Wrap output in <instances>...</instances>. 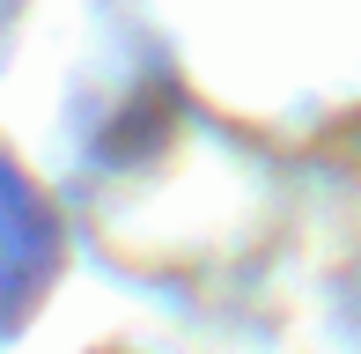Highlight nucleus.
I'll use <instances>...</instances> for the list:
<instances>
[{
    "label": "nucleus",
    "instance_id": "f257e3e1",
    "mask_svg": "<svg viewBox=\"0 0 361 354\" xmlns=\"http://www.w3.org/2000/svg\"><path fill=\"white\" fill-rule=\"evenodd\" d=\"M44 251H52V229H44L37 200L23 192V177L0 163V310L30 303V288L44 273Z\"/></svg>",
    "mask_w": 361,
    "mask_h": 354
}]
</instances>
